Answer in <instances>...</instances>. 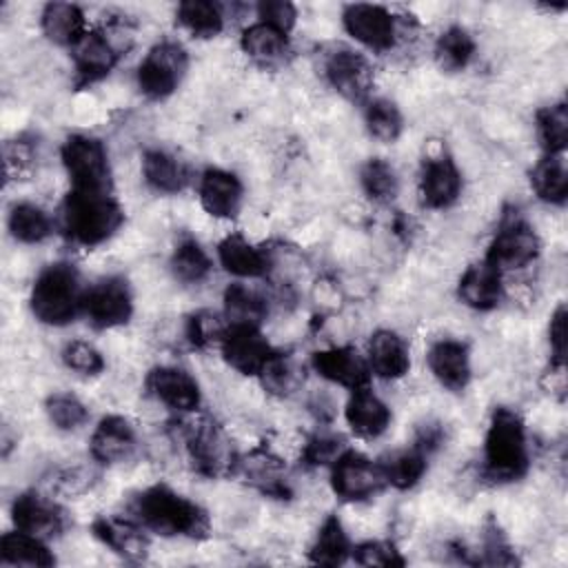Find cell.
Returning <instances> with one entry per match:
<instances>
[{"mask_svg": "<svg viewBox=\"0 0 568 568\" xmlns=\"http://www.w3.org/2000/svg\"><path fill=\"white\" fill-rule=\"evenodd\" d=\"M133 519L162 537L204 539L211 530L206 510L166 484H153L135 495Z\"/></svg>", "mask_w": 568, "mask_h": 568, "instance_id": "obj_1", "label": "cell"}, {"mask_svg": "<svg viewBox=\"0 0 568 568\" xmlns=\"http://www.w3.org/2000/svg\"><path fill=\"white\" fill-rule=\"evenodd\" d=\"M528 437L521 417L506 406L490 415L484 437V475L495 484L517 481L528 470Z\"/></svg>", "mask_w": 568, "mask_h": 568, "instance_id": "obj_2", "label": "cell"}, {"mask_svg": "<svg viewBox=\"0 0 568 568\" xmlns=\"http://www.w3.org/2000/svg\"><path fill=\"white\" fill-rule=\"evenodd\" d=\"M124 222V211L111 193L69 191L62 202V231L78 246L106 242Z\"/></svg>", "mask_w": 568, "mask_h": 568, "instance_id": "obj_3", "label": "cell"}, {"mask_svg": "<svg viewBox=\"0 0 568 568\" xmlns=\"http://www.w3.org/2000/svg\"><path fill=\"white\" fill-rule=\"evenodd\" d=\"M84 288L80 275L69 262L47 264L33 280L29 306L38 322L47 326H67L82 313Z\"/></svg>", "mask_w": 568, "mask_h": 568, "instance_id": "obj_4", "label": "cell"}, {"mask_svg": "<svg viewBox=\"0 0 568 568\" xmlns=\"http://www.w3.org/2000/svg\"><path fill=\"white\" fill-rule=\"evenodd\" d=\"M64 171L73 191L111 193V164L106 146L84 133L69 135L60 146Z\"/></svg>", "mask_w": 568, "mask_h": 568, "instance_id": "obj_5", "label": "cell"}, {"mask_svg": "<svg viewBox=\"0 0 568 568\" xmlns=\"http://www.w3.org/2000/svg\"><path fill=\"white\" fill-rule=\"evenodd\" d=\"M186 69V49L175 40H162L153 44L138 64V89L149 100H164L175 93Z\"/></svg>", "mask_w": 568, "mask_h": 568, "instance_id": "obj_6", "label": "cell"}, {"mask_svg": "<svg viewBox=\"0 0 568 568\" xmlns=\"http://www.w3.org/2000/svg\"><path fill=\"white\" fill-rule=\"evenodd\" d=\"M184 446L193 468L204 477H222L235 468V455L220 426L211 419L184 426Z\"/></svg>", "mask_w": 568, "mask_h": 568, "instance_id": "obj_7", "label": "cell"}, {"mask_svg": "<svg viewBox=\"0 0 568 568\" xmlns=\"http://www.w3.org/2000/svg\"><path fill=\"white\" fill-rule=\"evenodd\" d=\"M82 313L87 322L98 331L126 324L133 315V295L129 282L120 275L98 280L84 291Z\"/></svg>", "mask_w": 568, "mask_h": 568, "instance_id": "obj_8", "label": "cell"}, {"mask_svg": "<svg viewBox=\"0 0 568 568\" xmlns=\"http://www.w3.org/2000/svg\"><path fill=\"white\" fill-rule=\"evenodd\" d=\"M539 248L541 244L535 229L526 220L513 215L497 229L484 260L499 273L517 271L532 264L539 255Z\"/></svg>", "mask_w": 568, "mask_h": 568, "instance_id": "obj_9", "label": "cell"}, {"mask_svg": "<svg viewBox=\"0 0 568 568\" xmlns=\"http://www.w3.org/2000/svg\"><path fill=\"white\" fill-rule=\"evenodd\" d=\"M384 486L379 464L371 462L359 450L346 448L331 464V488L344 501L371 499Z\"/></svg>", "mask_w": 568, "mask_h": 568, "instance_id": "obj_10", "label": "cell"}, {"mask_svg": "<svg viewBox=\"0 0 568 568\" xmlns=\"http://www.w3.org/2000/svg\"><path fill=\"white\" fill-rule=\"evenodd\" d=\"M464 189L462 171L450 153L439 151L424 158L419 169V197L426 209L442 211L453 206Z\"/></svg>", "mask_w": 568, "mask_h": 568, "instance_id": "obj_11", "label": "cell"}, {"mask_svg": "<svg viewBox=\"0 0 568 568\" xmlns=\"http://www.w3.org/2000/svg\"><path fill=\"white\" fill-rule=\"evenodd\" d=\"M346 33L371 51H388L397 40V24L388 9L379 4H346L342 11Z\"/></svg>", "mask_w": 568, "mask_h": 568, "instance_id": "obj_12", "label": "cell"}, {"mask_svg": "<svg viewBox=\"0 0 568 568\" xmlns=\"http://www.w3.org/2000/svg\"><path fill=\"white\" fill-rule=\"evenodd\" d=\"M324 78L351 102H366L373 89V69L368 60L346 47H337L326 55Z\"/></svg>", "mask_w": 568, "mask_h": 568, "instance_id": "obj_13", "label": "cell"}, {"mask_svg": "<svg viewBox=\"0 0 568 568\" xmlns=\"http://www.w3.org/2000/svg\"><path fill=\"white\" fill-rule=\"evenodd\" d=\"M217 346L224 362L242 375H257L273 355V346L262 335L260 326L229 324Z\"/></svg>", "mask_w": 568, "mask_h": 568, "instance_id": "obj_14", "label": "cell"}, {"mask_svg": "<svg viewBox=\"0 0 568 568\" xmlns=\"http://www.w3.org/2000/svg\"><path fill=\"white\" fill-rule=\"evenodd\" d=\"M146 390L175 413H193L202 404L200 384L191 373L178 366H155L149 371Z\"/></svg>", "mask_w": 568, "mask_h": 568, "instance_id": "obj_15", "label": "cell"}, {"mask_svg": "<svg viewBox=\"0 0 568 568\" xmlns=\"http://www.w3.org/2000/svg\"><path fill=\"white\" fill-rule=\"evenodd\" d=\"M311 366L320 377L346 390L364 388L371 382L368 362L353 346H331L324 351H315L311 355Z\"/></svg>", "mask_w": 568, "mask_h": 568, "instance_id": "obj_16", "label": "cell"}, {"mask_svg": "<svg viewBox=\"0 0 568 568\" xmlns=\"http://www.w3.org/2000/svg\"><path fill=\"white\" fill-rule=\"evenodd\" d=\"M11 521L18 530L40 539L58 537L64 530V513L51 499L29 490L20 493L11 504Z\"/></svg>", "mask_w": 568, "mask_h": 568, "instance_id": "obj_17", "label": "cell"}, {"mask_svg": "<svg viewBox=\"0 0 568 568\" xmlns=\"http://www.w3.org/2000/svg\"><path fill=\"white\" fill-rule=\"evenodd\" d=\"M202 209L215 220H233L242 209L244 189L237 175L224 169H206L197 182Z\"/></svg>", "mask_w": 568, "mask_h": 568, "instance_id": "obj_18", "label": "cell"}, {"mask_svg": "<svg viewBox=\"0 0 568 568\" xmlns=\"http://www.w3.org/2000/svg\"><path fill=\"white\" fill-rule=\"evenodd\" d=\"M428 368L433 377L450 393H462L473 377L470 351L466 342L459 339H439L430 344L426 353Z\"/></svg>", "mask_w": 568, "mask_h": 568, "instance_id": "obj_19", "label": "cell"}, {"mask_svg": "<svg viewBox=\"0 0 568 568\" xmlns=\"http://www.w3.org/2000/svg\"><path fill=\"white\" fill-rule=\"evenodd\" d=\"M71 58H73L78 84L87 87V84L100 82L113 71L118 62V51L102 31H87L71 47Z\"/></svg>", "mask_w": 568, "mask_h": 568, "instance_id": "obj_20", "label": "cell"}, {"mask_svg": "<svg viewBox=\"0 0 568 568\" xmlns=\"http://www.w3.org/2000/svg\"><path fill=\"white\" fill-rule=\"evenodd\" d=\"M138 446L135 430L129 419L120 415H106L98 422L95 430L91 433L89 453L98 464H120L126 462Z\"/></svg>", "mask_w": 568, "mask_h": 568, "instance_id": "obj_21", "label": "cell"}, {"mask_svg": "<svg viewBox=\"0 0 568 568\" xmlns=\"http://www.w3.org/2000/svg\"><path fill=\"white\" fill-rule=\"evenodd\" d=\"M91 532L98 541L111 548V552L120 555L126 561H142L149 552V539L144 535V528L135 519L104 515L93 519Z\"/></svg>", "mask_w": 568, "mask_h": 568, "instance_id": "obj_22", "label": "cell"}, {"mask_svg": "<svg viewBox=\"0 0 568 568\" xmlns=\"http://www.w3.org/2000/svg\"><path fill=\"white\" fill-rule=\"evenodd\" d=\"M366 362L373 375L382 379H399L410 368V351L399 333L379 328L368 337Z\"/></svg>", "mask_w": 568, "mask_h": 568, "instance_id": "obj_23", "label": "cell"}, {"mask_svg": "<svg viewBox=\"0 0 568 568\" xmlns=\"http://www.w3.org/2000/svg\"><path fill=\"white\" fill-rule=\"evenodd\" d=\"M344 417L348 428L362 439H377L390 426V408L379 399L368 386L351 390V397L344 406Z\"/></svg>", "mask_w": 568, "mask_h": 568, "instance_id": "obj_24", "label": "cell"}, {"mask_svg": "<svg viewBox=\"0 0 568 568\" xmlns=\"http://www.w3.org/2000/svg\"><path fill=\"white\" fill-rule=\"evenodd\" d=\"M457 295L473 311H493L501 302V273L486 260L475 262L462 273Z\"/></svg>", "mask_w": 568, "mask_h": 568, "instance_id": "obj_25", "label": "cell"}, {"mask_svg": "<svg viewBox=\"0 0 568 568\" xmlns=\"http://www.w3.org/2000/svg\"><path fill=\"white\" fill-rule=\"evenodd\" d=\"M217 262L229 275L242 280L264 277L271 266L268 255L260 246L248 242L242 233H229L217 244Z\"/></svg>", "mask_w": 568, "mask_h": 568, "instance_id": "obj_26", "label": "cell"}, {"mask_svg": "<svg viewBox=\"0 0 568 568\" xmlns=\"http://www.w3.org/2000/svg\"><path fill=\"white\" fill-rule=\"evenodd\" d=\"M242 51L260 67L273 69L286 62L288 53H291V44H288V33L268 27L264 22H255L251 27H246L242 31Z\"/></svg>", "mask_w": 568, "mask_h": 568, "instance_id": "obj_27", "label": "cell"}, {"mask_svg": "<svg viewBox=\"0 0 568 568\" xmlns=\"http://www.w3.org/2000/svg\"><path fill=\"white\" fill-rule=\"evenodd\" d=\"M142 178L155 193H164V195L180 193L191 180L184 162L164 149L144 151Z\"/></svg>", "mask_w": 568, "mask_h": 568, "instance_id": "obj_28", "label": "cell"}, {"mask_svg": "<svg viewBox=\"0 0 568 568\" xmlns=\"http://www.w3.org/2000/svg\"><path fill=\"white\" fill-rule=\"evenodd\" d=\"M40 29L49 42L58 47H73L87 33V22L78 4L49 2L40 13Z\"/></svg>", "mask_w": 568, "mask_h": 568, "instance_id": "obj_29", "label": "cell"}, {"mask_svg": "<svg viewBox=\"0 0 568 568\" xmlns=\"http://www.w3.org/2000/svg\"><path fill=\"white\" fill-rule=\"evenodd\" d=\"M0 564L24 566V568H49L55 564V555L47 546V539L33 537L16 528L0 537Z\"/></svg>", "mask_w": 568, "mask_h": 568, "instance_id": "obj_30", "label": "cell"}, {"mask_svg": "<svg viewBox=\"0 0 568 568\" xmlns=\"http://www.w3.org/2000/svg\"><path fill=\"white\" fill-rule=\"evenodd\" d=\"M530 186L541 202L564 206L568 197V166L564 153L544 155L530 171Z\"/></svg>", "mask_w": 568, "mask_h": 568, "instance_id": "obj_31", "label": "cell"}, {"mask_svg": "<svg viewBox=\"0 0 568 568\" xmlns=\"http://www.w3.org/2000/svg\"><path fill=\"white\" fill-rule=\"evenodd\" d=\"M351 550L353 546L342 521L335 515H328L308 546V559L320 566H342L351 559Z\"/></svg>", "mask_w": 568, "mask_h": 568, "instance_id": "obj_32", "label": "cell"}, {"mask_svg": "<svg viewBox=\"0 0 568 568\" xmlns=\"http://www.w3.org/2000/svg\"><path fill=\"white\" fill-rule=\"evenodd\" d=\"M224 320L226 324L260 326L268 315L266 300L246 284H229L224 291Z\"/></svg>", "mask_w": 568, "mask_h": 568, "instance_id": "obj_33", "label": "cell"}, {"mask_svg": "<svg viewBox=\"0 0 568 568\" xmlns=\"http://www.w3.org/2000/svg\"><path fill=\"white\" fill-rule=\"evenodd\" d=\"M7 229L11 237L22 244H40L53 231L49 213L33 202H16L9 209Z\"/></svg>", "mask_w": 568, "mask_h": 568, "instance_id": "obj_34", "label": "cell"}, {"mask_svg": "<svg viewBox=\"0 0 568 568\" xmlns=\"http://www.w3.org/2000/svg\"><path fill=\"white\" fill-rule=\"evenodd\" d=\"M426 459L428 455L417 446L390 453L386 459L379 462L384 484H390L397 490L413 488L426 473Z\"/></svg>", "mask_w": 568, "mask_h": 568, "instance_id": "obj_35", "label": "cell"}, {"mask_svg": "<svg viewBox=\"0 0 568 568\" xmlns=\"http://www.w3.org/2000/svg\"><path fill=\"white\" fill-rule=\"evenodd\" d=\"M475 49H477L475 38L464 27L453 24L439 33V38L435 40L433 53H435V62L439 64V69L455 73L470 64Z\"/></svg>", "mask_w": 568, "mask_h": 568, "instance_id": "obj_36", "label": "cell"}, {"mask_svg": "<svg viewBox=\"0 0 568 568\" xmlns=\"http://www.w3.org/2000/svg\"><path fill=\"white\" fill-rule=\"evenodd\" d=\"M169 266H171V273H173V277L178 282H182V284H200V282H204L209 277L213 262H211L209 253L200 246L197 240L184 237L173 248Z\"/></svg>", "mask_w": 568, "mask_h": 568, "instance_id": "obj_37", "label": "cell"}, {"mask_svg": "<svg viewBox=\"0 0 568 568\" xmlns=\"http://www.w3.org/2000/svg\"><path fill=\"white\" fill-rule=\"evenodd\" d=\"M175 18L193 38H215L224 29V16L220 7L209 0L180 2Z\"/></svg>", "mask_w": 568, "mask_h": 568, "instance_id": "obj_38", "label": "cell"}, {"mask_svg": "<svg viewBox=\"0 0 568 568\" xmlns=\"http://www.w3.org/2000/svg\"><path fill=\"white\" fill-rule=\"evenodd\" d=\"M364 124L371 138L379 142H395L402 135L404 118L399 106L388 98H368L364 104Z\"/></svg>", "mask_w": 568, "mask_h": 568, "instance_id": "obj_39", "label": "cell"}, {"mask_svg": "<svg viewBox=\"0 0 568 568\" xmlns=\"http://www.w3.org/2000/svg\"><path fill=\"white\" fill-rule=\"evenodd\" d=\"M537 140L544 149V155H559L568 144V109L564 102L544 106L535 115Z\"/></svg>", "mask_w": 568, "mask_h": 568, "instance_id": "obj_40", "label": "cell"}, {"mask_svg": "<svg viewBox=\"0 0 568 568\" xmlns=\"http://www.w3.org/2000/svg\"><path fill=\"white\" fill-rule=\"evenodd\" d=\"M257 377H260L262 386L271 395L286 397V395H291L300 386L302 371H300L297 362L288 353L273 351V355L266 359V364L262 366Z\"/></svg>", "mask_w": 568, "mask_h": 568, "instance_id": "obj_41", "label": "cell"}, {"mask_svg": "<svg viewBox=\"0 0 568 568\" xmlns=\"http://www.w3.org/2000/svg\"><path fill=\"white\" fill-rule=\"evenodd\" d=\"M359 184L366 197H371L377 204H386L395 200L399 191V180L395 169L382 160V158H371L362 164L359 169Z\"/></svg>", "mask_w": 568, "mask_h": 568, "instance_id": "obj_42", "label": "cell"}, {"mask_svg": "<svg viewBox=\"0 0 568 568\" xmlns=\"http://www.w3.org/2000/svg\"><path fill=\"white\" fill-rule=\"evenodd\" d=\"M44 413L58 430H78L89 419V408L73 393H53L44 402Z\"/></svg>", "mask_w": 568, "mask_h": 568, "instance_id": "obj_43", "label": "cell"}, {"mask_svg": "<svg viewBox=\"0 0 568 568\" xmlns=\"http://www.w3.org/2000/svg\"><path fill=\"white\" fill-rule=\"evenodd\" d=\"M60 357L69 371L84 375V377H93L104 371L102 353L91 342H84V339L67 342Z\"/></svg>", "mask_w": 568, "mask_h": 568, "instance_id": "obj_44", "label": "cell"}, {"mask_svg": "<svg viewBox=\"0 0 568 568\" xmlns=\"http://www.w3.org/2000/svg\"><path fill=\"white\" fill-rule=\"evenodd\" d=\"M226 326L229 324H224L220 315H215L211 311H197V313L189 315L184 333H186V339L195 348H206L211 344H220Z\"/></svg>", "mask_w": 568, "mask_h": 568, "instance_id": "obj_45", "label": "cell"}, {"mask_svg": "<svg viewBox=\"0 0 568 568\" xmlns=\"http://www.w3.org/2000/svg\"><path fill=\"white\" fill-rule=\"evenodd\" d=\"M481 552H484L481 561L488 564V566H515V564H519V559H517L513 546L508 544L504 530L493 519L484 526Z\"/></svg>", "mask_w": 568, "mask_h": 568, "instance_id": "obj_46", "label": "cell"}, {"mask_svg": "<svg viewBox=\"0 0 568 568\" xmlns=\"http://www.w3.org/2000/svg\"><path fill=\"white\" fill-rule=\"evenodd\" d=\"M351 559L359 566H404L406 564L399 550L390 541H382V539H371L353 546Z\"/></svg>", "mask_w": 568, "mask_h": 568, "instance_id": "obj_47", "label": "cell"}, {"mask_svg": "<svg viewBox=\"0 0 568 568\" xmlns=\"http://www.w3.org/2000/svg\"><path fill=\"white\" fill-rule=\"evenodd\" d=\"M344 439L333 433H315L308 437L302 450V459L306 466H326L333 464L344 453Z\"/></svg>", "mask_w": 568, "mask_h": 568, "instance_id": "obj_48", "label": "cell"}, {"mask_svg": "<svg viewBox=\"0 0 568 568\" xmlns=\"http://www.w3.org/2000/svg\"><path fill=\"white\" fill-rule=\"evenodd\" d=\"M257 18L260 22L288 33L295 27L297 9L286 0H262L257 4Z\"/></svg>", "mask_w": 568, "mask_h": 568, "instance_id": "obj_49", "label": "cell"}, {"mask_svg": "<svg viewBox=\"0 0 568 568\" xmlns=\"http://www.w3.org/2000/svg\"><path fill=\"white\" fill-rule=\"evenodd\" d=\"M548 344H550V366L555 371H564V364H566V306L564 304H559L550 315Z\"/></svg>", "mask_w": 568, "mask_h": 568, "instance_id": "obj_50", "label": "cell"}, {"mask_svg": "<svg viewBox=\"0 0 568 568\" xmlns=\"http://www.w3.org/2000/svg\"><path fill=\"white\" fill-rule=\"evenodd\" d=\"M442 439H444L442 426H439V424H426V426H422V428L417 430V437H415L413 446H417L419 450H424L426 455H430L435 448H439Z\"/></svg>", "mask_w": 568, "mask_h": 568, "instance_id": "obj_51", "label": "cell"}]
</instances>
